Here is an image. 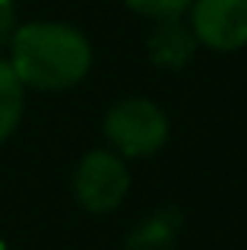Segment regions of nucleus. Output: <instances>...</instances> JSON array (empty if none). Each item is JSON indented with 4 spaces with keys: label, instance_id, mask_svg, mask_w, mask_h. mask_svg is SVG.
Listing matches in <instances>:
<instances>
[{
    "label": "nucleus",
    "instance_id": "5",
    "mask_svg": "<svg viewBox=\"0 0 247 250\" xmlns=\"http://www.w3.org/2000/svg\"><path fill=\"white\" fill-rule=\"evenodd\" d=\"M193 44H197L193 32L187 25H181L178 16H174V19H162L155 25L152 38H149V54L159 67H184L193 57Z\"/></svg>",
    "mask_w": 247,
    "mask_h": 250
},
{
    "label": "nucleus",
    "instance_id": "9",
    "mask_svg": "<svg viewBox=\"0 0 247 250\" xmlns=\"http://www.w3.org/2000/svg\"><path fill=\"white\" fill-rule=\"evenodd\" d=\"M0 250H6V244H3V241H0Z\"/></svg>",
    "mask_w": 247,
    "mask_h": 250
},
{
    "label": "nucleus",
    "instance_id": "1",
    "mask_svg": "<svg viewBox=\"0 0 247 250\" xmlns=\"http://www.w3.org/2000/svg\"><path fill=\"white\" fill-rule=\"evenodd\" d=\"M10 67L16 80L32 89H70L89 73L92 48L63 22H29L13 32Z\"/></svg>",
    "mask_w": 247,
    "mask_h": 250
},
{
    "label": "nucleus",
    "instance_id": "8",
    "mask_svg": "<svg viewBox=\"0 0 247 250\" xmlns=\"http://www.w3.org/2000/svg\"><path fill=\"white\" fill-rule=\"evenodd\" d=\"M13 32H16V6L13 0H0V51L13 42Z\"/></svg>",
    "mask_w": 247,
    "mask_h": 250
},
{
    "label": "nucleus",
    "instance_id": "4",
    "mask_svg": "<svg viewBox=\"0 0 247 250\" xmlns=\"http://www.w3.org/2000/svg\"><path fill=\"white\" fill-rule=\"evenodd\" d=\"M193 38L212 51H238L247 44V0H193Z\"/></svg>",
    "mask_w": 247,
    "mask_h": 250
},
{
    "label": "nucleus",
    "instance_id": "2",
    "mask_svg": "<svg viewBox=\"0 0 247 250\" xmlns=\"http://www.w3.org/2000/svg\"><path fill=\"white\" fill-rule=\"evenodd\" d=\"M105 136L114 143L121 155L143 159L168 140V117L149 98H127L118 102L105 117Z\"/></svg>",
    "mask_w": 247,
    "mask_h": 250
},
{
    "label": "nucleus",
    "instance_id": "6",
    "mask_svg": "<svg viewBox=\"0 0 247 250\" xmlns=\"http://www.w3.org/2000/svg\"><path fill=\"white\" fill-rule=\"evenodd\" d=\"M22 89L25 85L16 80L13 67L0 61V143L16 130L22 117Z\"/></svg>",
    "mask_w": 247,
    "mask_h": 250
},
{
    "label": "nucleus",
    "instance_id": "3",
    "mask_svg": "<svg viewBox=\"0 0 247 250\" xmlns=\"http://www.w3.org/2000/svg\"><path fill=\"white\" fill-rule=\"evenodd\" d=\"M127 187L130 174L124 162L111 152H89L73 174L76 200L89 212H108V209L121 206V200L127 196Z\"/></svg>",
    "mask_w": 247,
    "mask_h": 250
},
{
    "label": "nucleus",
    "instance_id": "7",
    "mask_svg": "<svg viewBox=\"0 0 247 250\" xmlns=\"http://www.w3.org/2000/svg\"><path fill=\"white\" fill-rule=\"evenodd\" d=\"M130 10L143 13V16H155V19H174L193 3V0H124Z\"/></svg>",
    "mask_w": 247,
    "mask_h": 250
}]
</instances>
